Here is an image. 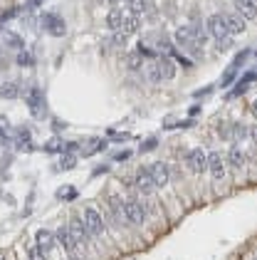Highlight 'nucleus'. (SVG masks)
<instances>
[{
    "mask_svg": "<svg viewBox=\"0 0 257 260\" xmlns=\"http://www.w3.org/2000/svg\"><path fill=\"white\" fill-rule=\"evenodd\" d=\"M141 27V15H134V13H124V20H121V27H119V32L124 35V37H131L136 30Z\"/></svg>",
    "mask_w": 257,
    "mask_h": 260,
    "instance_id": "f8f14e48",
    "label": "nucleus"
},
{
    "mask_svg": "<svg viewBox=\"0 0 257 260\" xmlns=\"http://www.w3.org/2000/svg\"><path fill=\"white\" fill-rule=\"evenodd\" d=\"M0 30H3V23H0Z\"/></svg>",
    "mask_w": 257,
    "mask_h": 260,
    "instance_id": "a19ab883",
    "label": "nucleus"
},
{
    "mask_svg": "<svg viewBox=\"0 0 257 260\" xmlns=\"http://www.w3.org/2000/svg\"><path fill=\"white\" fill-rule=\"evenodd\" d=\"M77 196H79V191L74 189V186H62V189L57 191L60 201H77Z\"/></svg>",
    "mask_w": 257,
    "mask_h": 260,
    "instance_id": "a878e982",
    "label": "nucleus"
},
{
    "mask_svg": "<svg viewBox=\"0 0 257 260\" xmlns=\"http://www.w3.org/2000/svg\"><path fill=\"white\" fill-rule=\"evenodd\" d=\"M141 65H143V57H141L139 52H131V55L126 57V67H129V70H141Z\"/></svg>",
    "mask_w": 257,
    "mask_h": 260,
    "instance_id": "cd10ccee",
    "label": "nucleus"
},
{
    "mask_svg": "<svg viewBox=\"0 0 257 260\" xmlns=\"http://www.w3.org/2000/svg\"><path fill=\"white\" fill-rule=\"evenodd\" d=\"M15 62H18L20 67H32V65H35V57H32L30 52L20 50V52H18V60H15Z\"/></svg>",
    "mask_w": 257,
    "mask_h": 260,
    "instance_id": "c85d7f7f",
    "label": "nucleus"
},
{
    "mask_svg": "<svg viewBox=\"0 0 257 260\" xmlns=\"http://www.w3.org/2000/svg\"><path fill=\"white\" fill-rule=\"evenodd\" d=\"M8 142V134H5V126H0V144Z\"/></svg>",
    "mask_w": 257,
    "mask_h": 260,
    "instance_id": "e433bc0d",
    "label": "nucleus"
},
{
    "mask_svg": "<svg viewBox=\"0 0 257 260\" xmlns=\"http://www.w3.org/2000/svg\"><path fill=\"white\" fill-rule=\"evenodd\" d=\"M250 3H257V0H250Z\"/></svg>",
    "mask_w": 257,
    "mask_h": 260,
    "instance_id": "79ce46f5",
    "label": "nucleus"
},
{
    "mask_svg": "<svg viewBox=\"0 0 257 260\" xmlns=\"http://www.w3.org/2000/svg\"><path fill=\"white\" fill-rule=\"evenodd\" d=\"M198 112H200V107H198V104H193V107H190V109H188V114H190V117H195V114H198Z\"/></svg>",
    "mask_w": 257,
    "mask_h": 260,
    "instance_id": "c9c22d12",
    "label": "nucleus"
},
{
    "mask_svg": "<svg viewBox=\"0 0 257 260\" xmlns=\"http://www.w3.org/2000/svg\"><path fill=\"white\" fill-rule=\"evenodd\" d=\"M247 57H250V50H242V52H240V55L233 60V65L223 72V77H220L218 87H230V84L235 82V77H237V72L242 70V65H245V60H247Z\"/></svg>",
    "mask_w": 257,
    "mask_h": 260,
    "instance_id": "20e7f679",
    "label": "nucleus"
},
{
    "mask_svg": "<svg viewBox=\"0 0 257 260\" xmlns=\"http://www.w3.org/2000/svg\"><path fill=\"white\" fill-rule=\"evenodd\" d=\"M67 231L72 233V238H74V243L77 245H84V243H89V231L84 228V221L77 215V218H72L70 226H67Z\"/></svg>",
    "mask_w": 257,
    "mask_h": 260,
    "instance_id": "6e6552de",
    "label": "nucleus"
},
{
    "mask_svg": "<svg viewBox=\"0 0 257 260\" xmlns=\"http://www.w3.org/2000/svg\"><path fill=\"white\" fill-rule=\"evenodd\" d=\"M186 164L193 174H203V171H205V164H208V154H205L200 146H193L186 154Z\"/></svg>",
    "mask_w": 257,
    "mask_h": 260,
    "instance_id": "39448f33",
    "label": "nucleus"
},
{
    "mask_svg": "<svg viewBox=\"0 0 257 260\" xmlns=\"http://www.w3.org/2000/svg\"><path fill=\"white\" fill-rule=\"evenodd\" d=\"M223 20H225V27H228V35H240V32L247 30V20H242L237 13H225Z\"/></svg>",
    "mask_w": 257,
    "mask_h": 260,
    "instance_id": "9b49d317",
    "label": "nucleus"
},
{
    "mask_svg": "<svg viewBox=\"0 0 257 260\" xmlns=\"http://www.w3.org/2000/svg\"><path fill=\"white\" fill-rule=\"evenodd\" d=\"M109 206H112V211H114V215H117L119 221H121V223H126V221H124V201H121V198H112V201H109Z\"/></svg>",
    "mask_w": 257,
    "mask_h": 260,
    "instance_id": "bb28decb",
    "label": "nucleus"
},
{
    "mask_svg": "<svg viewBox=\"0 0 257 260\" xmlns=\"http://www.w3.org/2000/svg\"><path fill=\"white\" fill-rule=\"evenodd\" d=\"M42 27H45L52 37H62V35L67 32V25H65V20H62L60 15H45V18H42Z\"/></svg>",
    "mask_w": 257,
    "mask_h": 260,
    "instance_id": "1a4fd4ad",
    "label": "nucleus"
},
{
    "mask_svg": "<svg viewBox=\"0 0 257 260\" xmlns=\"http://www.w3.org/2000/svg\"><path fill=\"white\" fill-rule=\"evenodd\" d=\"M134 184H136V189H139L141 193H151V191H153V181H151V176H148V166H141L139 171H136Z\"/></svg>",
    "mask_w": 257,
    "mask_h": 260,
    "instance_id": "2eb2a0df",
    "label": "nucleus"
},
{
    "mask_svg": "<svg viewBox=\"0 0 257 260\" xmlns=\"http://www.w3.org/2000/svg\"><path fill=\"white\" fill-rule=\"evenodd\" d=\"M126 40H129V37H124L121 32H114V35H112V45H114V48H124Z\"/></svg>",
    "mask_w": 257,
    "mask_h": 260,
    "instance_id": "2f4dec72",
    "label": "nucleus"
},
{
    "mask_svg": "<svg viewBox=\"0 0 257 260\" xmlns=\"http://www.w3.org/2000/svg\"><path fill=\"white\" fill-rule=\"evenodd\" d=\"M107 146H109V142H107V139H92V144L84 149V156H94V154L104 151Z\"/></svg>",
    "mask_w": 257,
    "mask_h": 260,
    "instance_id": "393cba45",
    "label": "nucleus"
},
{
    "mask_svg": "<svg viewBox=\"0 0 257 260\" xmlns=\"http://www.w3.org/2000/svg\"><path fill=\"white\" fill-rule=\"evenodd\" d=\"M30 260H47V255L40 248H32V250H30Z\"/></svg>",
    "mask_w": 257,
    "mask_h": 260,
    "instance_id": "473e14b6",
    "label": "nucleus"
},
{
    "mask_svg": "<svg viewBox=\"0 0 257 260\" xmlns=\"http://www.w3.org/2000/svg\"><path fill=\"white\" fill-rule=\"evenodd\" d=\"M252 79H255V72H245V77L240 79V84H237V87H235V90H233V92H230L228 97H240V95H245V92L250 90Z\"/></svg>",
    "mask_w": 257,
    "mask_h": 260,
    "instance_id": "412c9836",
    "label": "nucleus"
},
{
    "mask_svg": "<svg viewBox=\"0 0 257 260\" xmlns=\"http://www.w3.org/2000/svg\"><path fill=\"white\" fill-rule=\"evenodd\" d=\"M124 221L126 223H134V226H141L146 221V208L139 198H129L124 201Z\"/></svg>",
    "mask_w": 257,
    "mask_h": 260,
    "instance_id": "f03ea898",
    "label": "nucleus"
},
{
    "mask_svg": "<svg viewBox=\"0 0 257 260\" xmlns=\"http://www.w3.org/2000/svg\"><path fill=\"white\" fill-rule=\"evenodd\" d=\"M228 164L233 168H242L245 166V154L240 146H230V154H228Z\"/></svg>",
    "mask_w": 257,
    "mask_h": 260,
    "instance_id": "4be33fe9",
    "label": "nucleus"
},
{
    "mask_svg": "<svg viewBox=\"0 0 257 260\" xmlns=\"http://www.w3.org/2000/svg\"><path fill=\"white\" fill-rule=\"evenodd\" d=\"M129 156H131V151H121V154H117V156H114V161H126Z\"/></svg>",
    "mask_w": 257,
    "mask_h": 260,
    "instance_id": "f704fd0d",
    "label": "nucleus"
},
{
    "mask_svg": "<svg viewBox=\"0 0 257 260\" xmlns=\"http://www.w3.org/2000/svg\"><path fill=\"white\" fill-rule=\"evenodd\" d=\"M156 146H159V139H156V137H151V139H146V142L141 144L139 151L141 154H146V151H151V149H156Z\"/></svg>",
    "mask_w": 257,
    "mask_h": 260,
    "instance_id": "7c9ffc66",
    "label": "nucleus"
},
{
    "mask_svg": "<svg viewBox=\"0 0 257 260\" xmlns=\"http://www.w3.org/2000/svg\"><path fill=\"white\" fill-rule=\"evenodd\" d=\"M70 260H84V258H82V255H77V250H74V253H70Z\"/></svg>",
    "mask_w": 257,
    "mask_h": 260,
    "instance_id": "58836bf2",
    "label": "nucleus"
},
{
    "mask_svg": "<svg viewBox=\"0 0 257 260\" xmlns=\"http://www.w3.org/2000/svg\"><path fill=\"white\" fill-rule=\"evenodd\" d=\"M18 149H20V151H32V149H35V146H32V137H30L27 129H20V134H18Z\"/></svg>",
    "mask_w": 257,
    "mask_h": 260,
    "instance_id": "5701e85b",
    "label": "nucleus"
},
{
    "mask_svg": "<svg viewBox=\"0 0 257 260\" xmlns=\"http://www.w3.org/2000/svg\"><path fill=\"white\" fill-rule=\"evenodd\" d=\"M55 240H57V243H60V245H62V248L67 250V253H74V250H77V243H74L72 233L67 231V226H62V228H60V231L55 233Z\"/></svg>",
    "mask_w": 257,
    "mask_h": 260,
    "instance_id": "dca6fc26",
    "label": "nucleus"
},
{
    "mask_svg": "<svg viewBox=\"0 0 257 260\" xmlns=\"http://www.w3.org/2000/svg\"><path fill=\"white\" fill-rule=\"evenodd\" d=\"M205 168H211V174H213L215 181H220V179L225 176V161H223V156H220L218 151L208 154V164H205Z\"/></svg>",
    "mask_w": 257,
    "mask_h": 260,
    "instance_id": "ddd939ff",
    "label": "nucleus"
},
{
    "mask_svg": "<svg viewBox=\"0 0 257 260\" xmlns=\"http://www.w3.org/2000/svg\"><path fill=\"white\" fill-rule=\"evenodd\" d=\"M74 166H77V159H74V156H62V161L55 166V168H57V171H70Z\"/></svg>",
    "mask_w": 257,
    "mask_h": 260,
    "instance_id": "c756f323",
    "label": "nucleus"
},
{
    "mask_svg": "<svg viewBox=\"0 0 257 260\" xmlns=\"http://www.w3.org/2000/svg\"><path fill=\"white\" fill-rule=\"evenodd\" d=\"M237 15H240L242 20H255V15H257L255 3H250V0H237Z\"/></svg>",
    "mask_w": 257,
    "mask_h": 260,
    "instance_id": "a211bd4d",
    "label": "nucleus"
},
{
    "mask_svg": "<svg viewBox=\"0 0 257 260\" xmlns=\"http://www.w3.org/2000/svg\"><path fill=\"white\" fill-rule=\"evenodd\" d=\"M112 3V8H119V3H129V0H109Z\"/></svg>",
    "mask_w": 257,
    "mask_h": 260,
    "instance_id": "4c0bfd02",
    "label": "nucleus"
},
{
    "mask_svg": "<svg viewBox=\"0 0 257 260\" xmlns=\"http://www.w3.org/2000/svg\"><path fill=\"white\" fill-rule=\"evenodd\" d=\"M0 260H3V258H0Z\"/></svg>",
    "mask_w": 257,
    "mask_h": 260,
    "instance_id": "37998d69",
    "label": "nucleus"
},
{
    "mask_svg": "<svg viewBox=\"0 0 257 260\" xmlns=\"http://www.w3.org/2000/svg\"><path fill=\"white\" fill-rule=\"evenodd\" d=\"M213 92V87H203V90H198V92H193V97L195 99H203V97H208Z\"/></svg>",
    "mask_w": 257,
    "mask_h": 260,
    "instance_id": "72a5a7b5",
    "label": "nucleus"
},
{
    "mask_svg": "<svg viewBox=\"0 0 257 260\" xmlns=\"http://www.w3.org/2000/svg\"><path fill=\"white\" fill-rule=\"evenodd\" d=\"M148 176L153 181V189H164L166 184H168V166L164 161H153V164L148 166Z\"/></svg>",
    "mask_w": 257,
    "mask_h": 260,
    "instance_id": "0eeeda50",
    "label": "nucleus"
},
{
    "mask_svg": "<svg viewBox=\"0 0 257 260\" xmlns=\"http://www.w3.org/2000/svg\"><path fill=\"white\" fill-rule=\"evenodd\" d=\"M82 221H84V228L89 231V236H101L104 233V218L94 206H87L82 211Z\"/></svg>",
    "mask_w": 257,
    "mask_h": 260,
    "instance_id": "7ed1b4c3",
    "label": "nucleus"
},
{
    "mask_svg": "<svg viewBox=\"0 0 257 260\" xmlns=\"http://www.w3.org/2000/svg\"><path fill=\"white\" fill-rule=\"evenodd\" d=\"M32 3H35V5H40V0H32Z\"/></svg>",
    "mask_w": 257,
    "mask_h": 260,
    "instance_id": "ea45409f",
    "label": "nucleus"
},
{
    "mask_svg": "<svg viewBox=\"0 0 257 260\" xmlns=\"http://www.w3.org/2000/svg\"><path fill=\"white\" fill-rule=\"evenodd\" d=\"M5 45L13 50H25V40L18 32H5Z\"/></svg>",
    "mask_w": 257,
    "mask_h": 260,
    "instance_id": "b1692460",
    "label": "nucleus"
},
{
    "mask_svg": "<svg viewBox=\"0 0 257 260\" xmlns=\"http://www.w3.org/2000/svg\"><path fill=\"white\" fill-rule=\"evenodd\" d=\"M20 84L18 82H0V99H18Z\"/></svg>",
    "mask_w": 257,
    "mask_h": 260,
    "instance_id": "6ab92c4d",
    "label": "nucleus"
},
{
    "mask_svg": "<svg viewBox=\"0 0 257 260\" xmlns=\"http://www.w3.org/2000/svg\"><path fill=\"white\" fill-rule=\"evenodd\" d=\"M176 77V62L171 57H156L153 65L148 67V79L151 82H166V79H173Z\"/></svg>",
    "mask_w": 257,
    "mask_h": 260,
    "instance_id": "f257e3e1",
    "label": "nucleus"
},
{
    "mask_svg": "<svg viewBox=\"0 0 257 260\" xmlns=\"http://www.w3.org/2000/svg\"><path fill=\"white\" fill-rule=\"evenodd\" d=\"M173 40H176V45L178 48H195V40H193V30H190V25H183V27H178L176 32H173Z\"/></svg>",
    "mask_w": 257,
    "mask_h": 260,
    "instance_id": "4468645a",
    "label": "nucleus"
},
{
    "mask_svg": "<svg viewBox=\"0 0 257 260\" xmlns=\"http://www.w3.org/2000/svg\"><path fill=\"white\" fill-rule=\"evenodd\" d=\"M35 240H37V245H35V248H40L45 255L49 253V250H52V248H55V236H52L49 231H37Z\"/></svg>",
    "mask_w": 257,
    "mask_h": 260,
    "instance_id": "f3484780",
    "label": "nucleus"
},
{
    "mask_svg": "<svg viewBox=\"0 0 257 260\" xmlns=\"http://www.w3.org/2000/svg\"><path fill=\"white\" fill-rule=\"evenodd\" d=\"M205 32L215 37L218 42L220 40H225V37H230L228 35V27H225V20H223V15H211L208 20H205Z\"/></svg>",
    "mask_w": 257,
    "mask_h": 260,
    "instance_id": "423d86ee",
    "label": "nucleus"
},
{
    "mask_svg": "<svg viewBox=\"0 0 257 260\" xmlns=\"http://www.w3.org/2000/svg\"><path fill=\"white\" fill-rule=\"evenodd\" d=\"M27 107H30L32 117L45 114V95H42L37 87H35V90H30V95H27Z\"/></svg>",
    "mask_w": 257,
    "mask_h": 260,
    "instance_id": "9d476101",
    "label": "nucleus"
},
{
    "mask_svg": "<svg viewBox=\"0 0 257 260\" xmlns=\"http://www.w3.org/2000/svg\"><path fill=\"white\" fill-rule=\"evenodd\" d=\"M121 20H124V10H119V8H112V10H109V15H107V27H109L112 32H119V27H121Z\"/></svg>",
    "mask_w": 257,
    "mask_h": 260,
    "instance_id": "aec40b11",
    "label": "nucleus"
}]
</instances>
